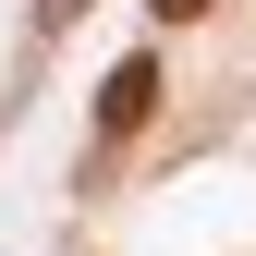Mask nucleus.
Segmentation results:
<instances>
[{"label": "nucleus", "instance_id": "1", "mask_svg": "<svg viewBox=\"0 0 256 256\" xmlns=\"http://www.w3.org/2000/svg\"><path fill=\"white\" fill-rule=\"evenodd\" d=\"M146 110H158V61H122V74H110V98H98V122H110V134H134Z\"/></svg>", "mask_w": 256, "mask_h": 256}, {"label": "nucleus", "instance_id": "2", "mask_svg": "<svg viewBox=\"0 0 256 256\" xmlns=\"http://www.w3.org/2000/svg\"><path fill=\"white\" fill-rule=\"evenodd\" d=\"M158 12H171V24H183V12H208V0H158Z\"/></svg>", "mask_w": 256, "mask_h": 256}]
</instances>
